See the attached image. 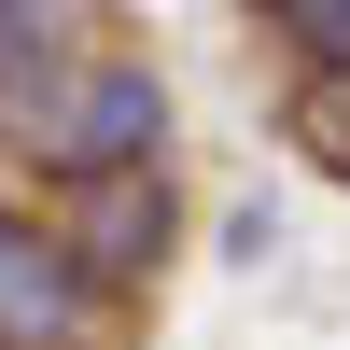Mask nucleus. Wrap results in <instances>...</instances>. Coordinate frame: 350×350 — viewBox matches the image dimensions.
Listing matches in <instances>:
<instances>
[{
	"label": "nucleus",
	"mask_w": 350,
	"mask_h": 350,
	"mask_svg": "<svg viewBox=\"0 0 350 350\" xmlns=\"http://www.w3.org/2000/svg\"><path fill=\"white\" fill-rule=\"evenodd\" d=\"M0 154H14L42 196L112 183V168H154V154H168V70H154L140 42H98L70 84H56V98L0 112Z\"/></svg>",
	"instance_id": "obj_1"
},
{
	"label": "nucleus",
	"mask_w": 350,
	"mask_h": 350,
	"mask_svg": "<svg viewBox=\"0 0 350 350\" xmlns=\"http://www.w3.org/2000/svg\"><path fill=\"white\" fill-rule=\"evenodd\" d=\"M0 350H112V295L42 196H0Z\"/></svg>",
	"instance_id": "obj_2"
},
{
	"label": "nucleus",
	"mask_w": 350,
	"mask_h": 350,
	"mask_svg": "<svg viewBox=\"0 0 350 350\" xmlns=\"http://www.w3.org/2000/svg\"><path fill=\"white\" fill-rule=\"evenodd\" d=\"M56 224H70V252L98 267V295L126 308V295H154L168 252H183V183H168V154L154 168H112V183H70V196H56Z\"/></svg>",
	"instance_id": "obj_3"
},
{
	"label": "nucleus",
	"mask_w": 350,
	"mask_h": 350,
	"mask_svg": "<svg viewBox=\"0 0 350 350\" xmlns=\"http://www.w3.org/2000/svg\"><path fill=\"white\" fill-rule=\"evenodd\" d=\"M98 42H112V0H0V112L56 98Z\"/></svg>",
	"instance_id": "obj_4"
},
{
	"label": "nucleus",
	"mask_w": 350,
	"mask_h": 350,
	"mask_svg": "<svg viewBox=\"0 0 350 350\" xmlns=\"http://www.w3.org/2000/svg\"><path fill=\"white\" fill-rule=\"evenodd\" d=\"M239 14L280 42L295 98H350V0H239Z\"/></svg>",
	"instance_id": "obj_5"
},
{
	"label": "nucleus",
	"mask_w": 350,
	"mask_h": 350,
	"mask_svg": "<svg viewBox=\"0 0 350 350\" xmlns=\"http://www.w3.org/2000/svg\"><path fill=\"white\" fill-rule=\"evenodd\" d=\"M295 126H308V154L350 183V98H295Z\"/></svg>",
	"instance_id": "obj_6"
}]
</instances>
